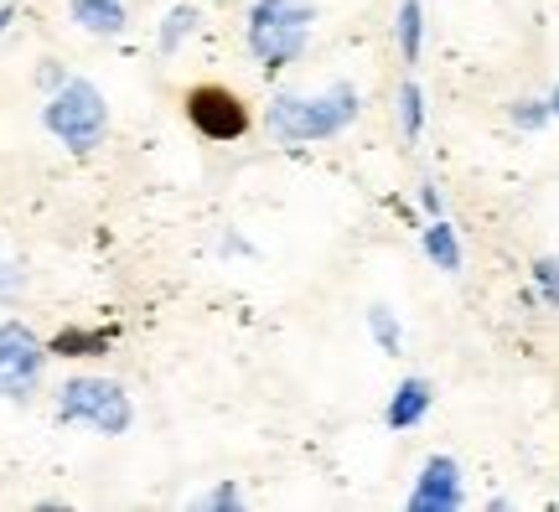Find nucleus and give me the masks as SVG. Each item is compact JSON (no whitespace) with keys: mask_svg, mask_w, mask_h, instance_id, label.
Wrapping results in <instances>:
<instances>
[{"mask_svg":"<svg viewBox=\"0 0 559 512\" xmlns=\"http://www.w3.org/2000/svg\"><path fill=\"white\" fill-rule=\"evenodd\" d=\"M41 124H47L68 151L83 156V151H94L104 140V130H109V104H104V94L88 79H62L58 88H52L47 109H41Z\"/></svg>","mask_w":559,"mask_h":512,"instance_id":"3","label":"nucleus"},{"mask_svg":"<svg viewBox=\"0 0 559 512\" xmlns=\"http://www.w3.org/2000/svg\"><path fill=\"white\" fill-rule=\"evenodd\" d=\"M400 124H404V140H419V130H425V94H419V83L400 88Z\"/></svg>","mask_w":559,"mask_h":512,"instance_id":"15","label":"nucleus"},{"mask_svg":"<svg viewBox=\"0 0 559 512\" xmlns=\"http://www.w3.org/2000/svg\"><path fill=\"white\" fill-rule=\"evenodd\" d=\"M207 502H213V508H239L243 492H239V487H228V481H223V487H218L213 497H207Z\"/></svg>","mask_w":559,"mask_h":512,"instance_id":"19","label":"nucleus"},{"mask_svg":"<svg viewBox=\"0 0 559 512\" xmlns=\"http://www.w3.org/2000/svg\"><path fill=\"white\" fill-rule=\"evenodd\" d=\"M311 26H317V0H254L243 37H249V52L275 73L306 52Z\"/></svg>","mask_w":559,"mask_h":512,"instance_id":"2","label":"nucleus"},{"mask_svg":"<svg viewBox=\"0 0 559 512\" xmlns=\"http://www.w3.org/2000/svg\"><path fill=\"white\" fill-rule=\"evenodd\" d=\"M419 202H425V213H430V217H440V192H436V187H430V181L419 187Z\"/></svg>","mask_w":559,"mask_h":512,"instance_id":"20","label":"nucleus"},{"mask_svg":"<svg viewBox=\"0 0 559 512\" xmlns=\"http://www.w3.org/2000/svg\"><path fill=\"white\" fill-rule=\"evenodd\" d=\"M62 425H88L94 434H124L135 425V404L115 378H68L58 389Z\"/></svg>","mask_w":559,"mask_h":512,"instance_id":"4","label":"nucleus"},{"mask_svg":"<svg viewBox=\"0 0 559 512\" xmlns=\"http://www.w3.org/2000/svg\"><path fill=\"white\" fill-rule=\"evenodd\" d=\"M549 109H555V119H559V88H555V94H549Z\"/></svg>","mask_w":559,"mask_h":512,"instance_id":"23","label":"nucleus"},{"mask_svg":"<svg viewBox=\"0 0 559 512\" xmlns=\"http://www.w3.org/2000/svg\"><path fill=\"white\" fill-rule=\"evenodd\" d=\"M362 99L353 83H332L321 94H280L264 109V130L280 145H311V140H337L353 119H358Z\"/></svg>","mask_w":559,"mask_h":512,"instance_id":"1","label":"nucleus"},{"mask_svg":"<svg viewBox=\"0 0 559 512\" xmlns=\"http://www.w3.org/2000/svg\"><path fill=\"white\" fill-rule=\"evenodd\" d=\"M109 342H115V332H62L47 353L52 357H99V353H109Z\"/></svg>","mask_w":559,"mask_h":512,"instance_id":"12","label":"nucleus"},{"mask_svg":"<svg viewBox=\"0 0 559 512\" xmlns=\"http://www.w3.org/2000/svg\"><path fill=\"white\" fill-rule=\"evenodd\" d=\"M187 119H192V130L207 140H239L249 130V109L234 88H223V83H198V88H187Z\"/></svg>","mask_w":559,"mask_h":512,"instance_id":"6","label":"nucleus"},{"mask_svg":"<svg viewBox=\"0 0 559 512\" xmlns=\"http://www.w3.org/2000/svg\"><path fill=\"white\" fill-rule=\"evenodd\" d=\"M11 21H16V11H11V5H0V32H5Z\"/></svg>","mask_w":559,"mask_h":512,"instance_id":"22","label":"nucleus"},{"mask_svg":"<svg viewBox=\"0 0 559 512\" xmlns=\"http://www.w3.org/2000/svg\"><path fill=\"white\" fill-rule=\"evenodd\" d=\"M198 26H202V11H198V5H177L171 16L160 21L156 47H160V52H166V58H171V52H177V47H181V41L192 37V32H198Z\"/></svg>","mask_w":559,"mask_h":512,"instance_id":"11","label":"nucleus"},{"mask_svg":"<svg viewBox=\"0 0 559 512\" xmlns=\"http://www.w3.org/2000/svg\"><path fill=\"white\" fill-rule=\"evenodd\" d=\"M368 332H373V342H379V353L400 357V347H404V336H400V315L389 311V306H373V311H368Z\"/></svg>","mask_w":559,"mask_h":512,"instance_id":"14","label":"nucleus"},{"mask_svg":"<svg viewBox=\"0 0 559 512\" xmlns=\"http://www.w3.org/2000/svg\"><path fill=\"white\" fill-rule=\"evenodd\" d=\"M47 347L37 342L32 326L21 321H0V398H32V389L41 383V362Z\"/></svg>","mask_w":559,"mask_h":512,"instance_id":"5","label":"nucleus"},{"mask_svg":"<svg viewBox=\"0 0 559 512\" xmlns=\"http://www.w3.org/2000/svg\"><path fill=\"white\" fill-rule=\"evenodd\" d=\"M534 285H539L544 306H549V311H559V254L534 259Z\"/></svg>","mask_w":559,"mask_h":512,"instance_id":"16","label":"nucleus"},{"mask_svg":"<svg viewBox=\"0 0 559 512\" xmlns=\"http://www.w3.org/2000/svg\"><path fill=\"white\" fill-rule=\"evenodd\" d=\"M41 83H47V88H58V83H62V68H58V62H47V68H41Z\"/></svg>","mask_w":559,"mask_h":512,"instance_id":"21","label":"nucleus"},{"mask_svg":"<svg viewBox=\"0 0 559 512\" xmlns=\"http://www.w3.org/2000/svg\"><path fill=\"white\" fill-rule=\"evenodd\" d=\"M68 11L79 21L83 32H94V37H120L124 32V0H68Z\"/></svg>","mask_w":559,"mask_h":512,"instance_id":"9","label":"nucleus"},{"mask_svg":"<svg viewBox=\"0 0 559 512\" xmlns=\"http://www.w3.org/2000/svg\"><path fill=\"white\" fill-rule=\"evenodd\" d=\"M430 404H436L430 378H404L400 389H394V398H389V409H383V425L389 430H409V425H419L430 414Z\"/></svg>","mask_w":559,"mask_h":512,"instance_id":"8","label":"nucleus"},{"mask_svg":"<svg viewBox=\"0 0 559 512\" xmlns=\"http://www.w3.org/2000/svg\"><path fill=\"white\" fill-rule=\"evenodd\" d=\"M549 119H555V109H549V99H519L513 104V124H519V130H544V124H549Z\"/></svg>","mask_w":559,"mask_h":512,"instance_id":"17","label":"nucleus"},{"mask_svg":"<svg viewBox=\"0 0 559 512\" xmlns=\"http://www.w3.org/2000/svg\"><path fill=\"white\" fill-rule=\"evenodd\" d=\"M21 285H26V275H21L11 259H0V300H11V296H21Z\"/></svg>","mask_w":559,"mask_h":512,"instance_id":"18","label":"nucleus"},{"mask_svg":"<svg viewBox=\"0 0 559 512\" xmlns=\"http://www.w3.org/2000/svg\"><path fill=\"white\" fill-rule=\"evenodd\" d=\"M419 243H425V254H430L436 270L461 275V238H456V228H451L445 217H430V223H425V234H419Z\"/></svg>","mask_w":559,"mask_h":512,"instance_id":"10","label":"nucleus"},{"mask_svg":"<svg viewBox=\"0 0 559 512\" xmlns=\"http://www.w3.org/2000/svg\"><path fill=\"white\" fill-rule=\"evenodd\" d=\"M419 41H425V11H419V0H404L400 5V52H404V62H419Z\"/></svg>","mask_w":559,"mask_h":512,"instance_id":"13","label":"nucleus"},{"mask_svg":"<svg viewBox=\"0 0 559 512\" xmlns=\"http://www.w3.org/2000/svg\"><path fill=\"white\" fill-rule=\"evenodd\" d=\"M461 502H466V492H461V466L451 455H430V461L419 466L415 492H409V512H456Z\"/></svg>","mask_w":559,"mask_h":512,"instance_id":"7","label":"nucleus"}]
</instances>
